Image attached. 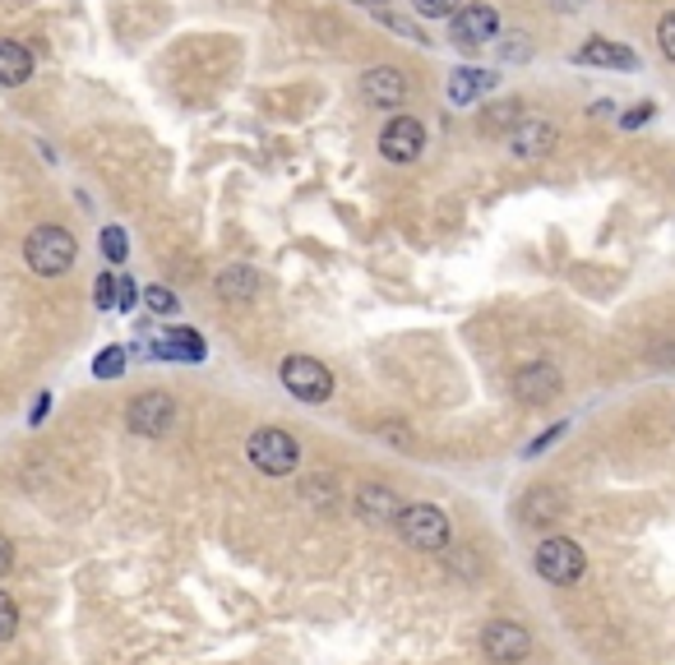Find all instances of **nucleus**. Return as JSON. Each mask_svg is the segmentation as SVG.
<instances>
[{"label":"nucleus","instance_id":"f257e3e1","mask_svg":"<svg viewBox=\"0 0 675 665\" xmlns=\"http://www.w3.org/2000/svg\"><path fill=\"white\" fill-rule=\"evenodd\" d=\"M79 260V245L66 227H38V232H28L23 241V264L42 273V277H60V273H70Z\"/></svg>","mask_w":675,"mask_h":665},{"label":"nucleus","instance_id":"f03ea898","mask_svg":"<svg viewBox=\"0 0 675 665\" xmlns=\"http://www.w3.org/2000/svg\"><path fill=\"white\" fill-rule=\"evenodd\" d=\"M245 453H251V462L260 471H268V477H292L296 462H301V443L287 430H278V426H264V430L251 434Z\"/></svg>","mask_w":675,"mask_h":665},{"label":"nucleus","instance_id":"7ed1b4c3","mask_svg":"<svg viewBox=\"0 0 675 665\" xmlns=\"http://www.w3.org/2000/svg\"><path fill=\"white\" fill-rule=\"evenodd\" d=\"M583 568H588V559H583L578 541H569V536H550V541L537 546V574L546 583H556V587H569L583 578Z\"/></svg>","mask_w":675,"mask_h":665},{"label":"nucleus","instance_id":"20e7f679","mask_svg":"<svg viewBox=\"0 0 675 665\" xmlns=\"http://www.w3.org/2000/svg\"><path fill=\"white\" fill-rule=\"evenodd\" d=\"M398 531H403V541L417 550H444L449 546V518L436 503H412V509H403Z\"/></svg>","mask_w":675,"mask_h":665},{"label":"nucleus","instance_id":"39448f33","mask_svg":"<svg viewBox=\"0 0 675 665\" xmlns=\"http://www.w3.org/2000/svg\"><path fill=\"white\" fill-rule=\"evenodd\" d=\"M283 389L301 402H329L333 393V374L315 356H287L283 361Z\"/></svg>","mask_w":675,"mask_h":665},{"label":"nucleus","instance_id":"423d86ee","mask_svg":"<svg viewBox=\"0 0 675 665\" xmlns=\"http://www.w3.org/2000/svg\"><path fill=\"white\" fill-rule=\"evenodd\" d=\"M481 647L496 665H518L528 652H532V633L513 619H490L486 633H481Z\"/></svg>","mask_w":675,"mask_h":665},{"label":"nucleus","instance_id":"0eeeda50","mask_svg":"<svg viewBox=\"0 0 675 665\" xmlns=\"http://www.w3.org/2000/svg\"><path fill=\"white\" fill-rule=\"evenodd\" d=\"M172 421H176V402H172V393H163V389L139 393V398L130 402V430L144 434V439H163V434L172 430Z\"/></svg>","mask_w":675,"mask_h":665},{"label":"nucleus","instance_id":"6e6552de","mask_svg":"<svg viewBox=\"0 0 675 665\" xmlns=\"http://www.w3.org/2000/svg\"><path fill=\"white\" fill-rule=\"evenodd\" d=\"M421 148H425V130L412 116H393L380 130V153L389 157V163H417Z\"/></svg>","mask_w":675,"mask_h":665},{"label":"nucleus","instance_id":"1a4fd4ad","mask_svg":"<svg viewBox=\"0 0 675 665\" xmlns=\"http://www.w3.org/2000/svg\"><path fill=\"white\" fill-rule=\"evenodd\" d=\"M500 33V14L490 10V6H463L453 14V28H449V38L463 47V51H472V47H486L490 38Z\"/></svg>","mask_w":675,"mask_h":665},{"label":"nucleus","instance_id":"9d476101","mask_svg":"<svg viewBox=\"0 0 675 665\" xmlns=\"http://www.w3.org/2000/svg\"><path fill=\"white\" fill-rule=\"evenodd\" d=\"M139 352L144 356H163V361H204V342L195 329H163L153 333L148 342L139 338Z\"/></svg>","mask_w":675,"mask_h":665},{"label":"nucleus","instance_id":"9b49d317","mask_svg":"<svg viewBox=\"0 0 675 665\" xmlns=\"http://www.w3.org/2000/svg\"><path fill=\"white\" fill-rule=\"evenodd\" d=\"M513 393L524 398V402H550L560 393V370L556 365H546V361H532V365H524L513 374Z\"/></svg>","mask_w":675,"mask_h":665},{"label":"nucleus","instance_id":"f8f14e48","mask_svg":"<svg viewBox=\"0 0 675 665\" xmlns=\"http://www.w3.org/2000/svg\"><path fill=\"white\" fill-rule=\"evenodd\" d=\"M550 148H556V125H546V120H518L513 130H509V153L513 157H546Z\"/></svg>","mask_w":675,"mask_h":665},{"label":"nucleus","instance_id":"ddd939ff","mask_svg":"<svg viewBox=\"0 0 675 665\" xmlns=\"http://www.w3.org/2000/svg\"><path fill=\"white\" fill-rule=\"evenodd\" d=\"M365 98H371L375 107H403V98H408V79H403V70H393V66L365 70Z\"/></svg>","mask_w":675,"mask_h":665},{"label":"nucleus","instance_id":"4468645a","mask_svg":"<svg viewBox=\"0 0 675 665\" xmlns=\"http://www.w3.org/2000/svg\"><path fill=\"white\" fill-rule=\"evenodd\" d=\"M356 509H361V518L371 522V527H384V522H398V518H403V503H398V495L384 490V486H365Z\"/></svg>","mask_w":675,"mask_h":665},{"label":"nucleus","instance_id":"2eb2a0df","mask_svg":"<svg viewBox=\"0 0 675 665\" xmlns=\"http://www.w3.org/2000/svg\"><path fill=\"white\" fill-rule=\"evenodd\" d=\"M578 60H583V66H606V70H634L638 66V56L629 47L606 42V38H593L588 47L578 51Z\"/></svg>","mask_w":675,"mask_h":665},{"label":"nucleus","instance_id":"dca6fc26","mask_svg":"<svg viewBox=\"0 0 675 665\" xmlns=\"http://www.w3.org/2000/svg\"><path fill=\"white\" fill-rule=\"evenodd\" d=\"M490 88H496V75H486V70L463 66V70H453V75H449V102L468 107V102H477L481 92H490Z\"/></svg>","mask_w":675,"mask_h":665},{"label":"nucleus","instance_id":"f3484780","mask_svg":"<svg viewBox=\"0 0 675 665\" xmlns=\"http://www.w3.org/2000/svg\"><path fill=\"white\" fill-rule=\"evenodd\" d=\"M33 79V51L23 42H0V84H28Z\"/></svg>","mask_w":675,"mask_h":665},{"label":"nucleus","instance_id":"a211bd4d","mask_svg":"<svg viewBox=\"0 0 675 665\" xmlns=\"http://www.w3.org/2000/svg\"><path fill=\"white\" fill-rule=\"evenodd\" d=\"M560 514H565V499H560L556 490H532V495L524 499V522H532V527L556 522Z\"/></svg>","mask_w":675,"mask_h":665},{"label":"nucleus","instance_id":"6ab92c4d","mask_svg":"<svg viewBox=\"0 0 675 665\" xmlns=\"http://www.w3.org/2000/svg\"><path fill=\"white\" fill-rule=\"evenodd\" d=\"M255 287H260V277H255L251 268H227V273H218V292H223L227 301H251Z\"/></svg>","mask_w":675,"mask_h":665},{"label":"nucleus","instance_id":"aec40b11","mask_svg":"<svg viewBox=\"0 0 675 665\" xmlns=\"http://www.w3.org/2000/svg\"><path fill=\"white\" fill-rule=\"evenodd\" d=\"M94 374H98V379H120V374H126V352H120V346H107V352H98Z\"/></svg>","mask_w":675,"mask_h":665},{"label":"nucleus","instance_id":"412c9836","mask_svg":"<svg viewBox=\"0 0 675 665\" xmlns=\"http://www.w3.org/2000/svg\"><path fill=\"white\" fill-rule=\"evenodd\" d=\"M102 255L111 260V264H126V250H130V241H126V232L120 227H102Z\"/></svg>","mask_w":675,"mask_h":665},{"label":"nucleus","instance_id":"4be33fe9","mask_svg":"<svg viewBox=\"0 0 675 665\" xmlns=\"http://www.w3.org/2000/svg\"><path fill=\"white\" fill-rule=\"evenodd\" d=\"M412 10H417L421 19H453L463 6H458V0H412Z\"/></svg>","mask_w":675,"mask_h":665},{"label":"nucleus","instance_id":"5701e85b","mask_svg":"<svg viewBox=\"0 0 675 665\" xmlns=\"http://www.w3.org/2000/svg\"><path fill=\"white\" fill-rule=\"evenodd\" d=\"M94 301H98V310H111V305H120V277H98V287H94Z\"/></svg>","mask_w":675,"mask_h":665},{"label":"nucleus","instance_id":"b1692460","mask_svg":"<svg viewBox=\"0 0 675 665\" xmlns=\"http://www.w3.org/2000/svg\"><path fill=\"white\" fill-rule=\"evenodd\" d=\"M14 628H19V610H14V600L0 591V643H10Z\"/></svg>","mask_w":675,"mask_h":665},{"label":"nucleus","instance_id":"393cba45","mask_svg":"<svg viewBox=\"0 0 675 665\" xmlns=\"http://www.w3.org/2000/svg\"><path fill=\"white\" fill-rule=\"evenodd\" d=\"M144 305H148L153 314H172V310H176V296H172L167 287H148V292H144Z\"/></svg>","mask_w":675,"mask_h":665},{"label":"nucleus","instance_id":"a878e982","mask_svg":"<svg viewBox=\"0 0 675 665\" xmlns=\"http://www.w3.org/2000/svg\"><path fill=\"white\" fill-rule=\"evenodd\" d=\"M657 42H662V51L675 60V10H671L662 23H657Z\"/></svg>","mask_w":675,"mask_h":665},{"label":"nucleus","instance_id":"bb28decb","mask_svg":"<svg viewBox=\"0 0 675 665\" xmlns=\"http://www.w3.org/2000/svg\"><path fill=\"white\" fill-rule=\"evenodd\" d=\"M380 19H384V23L393 28V33H403V38H412V42H425L417 23H408V19H398V14H380Z\"/></svg>","mask_w":675,"mask_h":665},{"label":"nucleus","instance_id":"cd10ccee","mask_svg":"<svg viewBox=\"0 0 675 665\" xmlns=\"http://www.w3.org/2000/svg\"><path fill=\"white\" fill-rule=\"evenodd\" d=\"M135 305H139V287L130 277H120V305L116 310H135Z\"/></svg>","mask_w":675,"mask_h":665},{"label":"nucleus","instance_id":"c85d7f7f","mask_svg":"<svg viewBox=\"0 0 675 665\" xmlns=\"http://www.w3.org/2000/svg\"><path fill=\"white\" fill-rule=\"evenodd\" d=\"M648 116H653V102H638V107H634V111H629L620 125H625V130H638V125L648 120Z\"/></svg>","mask_w":675,"mask_h":665},{"label":"nucleus","instance_id":"c756f323","mask_svg":"<svg viewBox=\"0 0 675 665\" xmlns=\"http://www.w3.org/2000/svg\"><path fill=\"white\" fill-rule=\"evenodd\" d=\"M560 434H565V426H550V430H546V434L532 443V449H528V458H532V453H546V449H550V443H556Z\"/></svg>","mask_w":675,"mask_h":665},{"label":"nucleus","instance_id":"7c9ffc66","mask_svg":"<svg viewBox=\"0 0 675 665\" xmlns=\"http://www.w3.org/2000/svg\"><path fill=\"white\" fill-rule=\"evenodd\" d=\"M14 568V546H10V536H0V578H6Z\"/></svg>","mask_w":675,"mask_h":665},{"label":"nucleus","instance_id":"2f4dec72","mask_svg":"<svg viewBox=\"0 0 675 665\" xmlns=\"http://www.w3.org/2000/svg\"><path fill=\"white\" fill-rule=\"evenodd\" d=\"M47 407H51V393H42V398H38V407H33V417H28V421H33V426H38V421L47 417Z\"/></svg>","mask_w":675,"mask_h":665},{"label":"nucleus","instance_id":"473e14b6","mask_svg":"<svg viewBox=\"0 0 675 665\" xmlns=\"http://www.w3.org/2000/svg\"><path fill=\"white\" fill-rule=\"evenodd\" d=\"M556 6H560V10H578V6H583V0H556Z\"/></svg>","mask_w":675,"mask_h":665},{"label":"nucleus","instance_id":"72a5a7b5","mask_svg":"<svg viewBox=\"0 0 675 665\" xmlns=\"http://www.w3.org/2000/svg\"><path fill=\"white\" fill-rule=\"evenodd\" d=\"M356 6H371L375 10V6H384V0H356Z\"/></svg>","mask_w":675,"mask_h":665}]
</instances>
